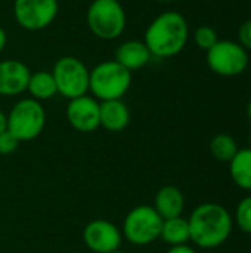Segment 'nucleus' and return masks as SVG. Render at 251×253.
Masks as SVG:
<instances>
[{
  "instance_id": "8",
  "label": "nucleus",
  "mask_w": 251,
  "mask_h": 253,
  "mask_svg": "<svg viewBox=\"0 0 251 253\" xmlns=\"http://www.w3.org/2000/svg\"><path fill=\"white\" fill-rule=\"evenodd\" d=\"M209 68L222 77H235L243 74L249 67V53L238 43L232 40H219L207 50Z\"/></svg>"
},
{
  "instance_id": "16",
  "label": "nucleus",
  "mask_w": 251,
  "mask_h": 253,
  "mask_svg": "<svg viewBox=\"0 0 251 253\" xmlns=\"http://www.w3.org/2000/svg\"><path fill=\"white\" fill-rule=\"evenodd\" d=\"M27 92L30 93V98L41 102V101H47L52 99L53 96L58 95V87L55 83V79L52 76V71H37V73H31L30 80H28V86H27Z\"/></svg>"
},
{
  "instance_id": "15",
  "label": "nucleus",
  "mask_w": 251,
  "mask_h": 253,
  "mask_svg": "<svg viewBox=\"0 0 251 253\" xmlns=\"http://www.w3.org/2000/svg\"><path fill=\"white\" fill-rule=\"evenodd\" d=\"M152 208L163 218V221L182 216L185 209L183 193L175 185H164L157 191Z\"/></svg>"
},
{
  "instance_id": "12",
  "label": "nucleus",
  "mask_w": 251,
  "mask_h": 253,
  "mask_svg": "<svg viewBox=\"0 0 251 253\" xmlns=\"http://www.w3.org/2000/svg\"><path fill=\"white\" fill-rule=\"evenodd\" d=\"M31 71L18 59L0 61V96H18L27 90Z\"/></svg>"
},
{
  "instance_id": "30",
  "label": "nucleus",
  "mask_w": 251,
  "mask_h": 253,
  "mask_svg": "<svg viewBox=\"0 0 251 253\" xmlns=\"http://www.w3.org/2000/svg\"><path fill=\"white\" fill-rule=\"evenodd\" d=\"M250 142H251V135H250Z\"/></svg>"
},
{
  "instance_id": "18",
  "label": "nucleus",
  "mask_w": 251,
  "mask_h": 253,
  "mask_svg": "<svg viewBox=\"0 0 251 253\" xmlns=\"http://www.w3.org/2000/svg\"><path fill=\"white\" fill-rule=\"evenodd\" d=\"M229 172L237 187L244 191H251V147L238 150L235 157L229 162Z\"/></svg>"
},
{
  "instance_id": "3",
  "label": "nucleus",
  "mask_w": 251,
  "mask_h": 253,
  "mask_svg": "<svg viewBox=\"0 0 251 253\" xmlns=\"http://www.w3.org/2000/svg\"><path fill=\"white\" fill-rule=\"evenodd\" d=\"M132 86V73L115 59L104 61L90 70L89 90L99 102L123 99Z\"/></svg>"
},
{
  "instance_id": "4",
  "label": "nucleus",
  "mask_w": 251,
  "mask_h": 253,
  "mask_svg": "<svg viewBox=\"0 0 251 253\" xmlns=\"http://www.w3.org/2000/svg\"><path fill=\"white\" fill-rule=\"evenodd\" d=\"M87 27L101 40L118 39L127 24L126 12L118 0H93L86 13Z\"/></svg>"
},
{
  "instance_id": "11",
  "label": "nucleus",
  "mask_w": 251,
  "mask_h": 253,
  "mask_svg": "<svg viewBox=\"0 0 251 253\" xmlns=\"http://www.w3.org/2000/svg\"><path fill=\"white\" fill-rule=\"evenodd\" d=\"M67 120L77 132L89 133L101 127L99 123V101L93 96L83 95L68 101L65 110Z\"/></svg>"
},
{
  "instance_id": "24",
  "label": "nucleus",
  "mask_w": 251,
  "mask_h": 253,
  "mask_svg": "<svg viewBox=\"0 0 251 253\" xmlns=\"http://www.w3.org/2000/svg\"><path fill=\"white\" fill-rule=\"evenodd\" d=\"M167 253H197V251L189 245H180V246H172Z\"/></svg>"
},
{
  "instance_id": "20",
  "label": "nucleus",
  "mask_w": 251,
  "mask_h": 253,
  "mask_svg": "<svg viewBox=\"0 0 251 253\" xmlns=\"http://www.w3.org/2000/svg\"><path fill=\"white\" fill-rule=\"evenodd\" d=\"M235 222L243 233L251 234V196L244 197L238 203L235 211Z\"/></svg>"
},
{
  "instance_id": "27",
  "label": "nucleus",
  "mask_w": 251,
  "mask_h": 253,
  "mask_svg": "<svg viewBox=\"0 0 251 253\" xmlns=\"http://www.w3.org/2000/svg\"><path fill=\"white\" fill-rule=\"evenodd\" d=\"M247 117H249V120L251 122V96L250 99H249V104H247Z\"/></svg>"
},
{
  "instance_id": "5",
  "label": "nucleus",
  "mask_w": 251,
  "mask_h": 253,
  "mask_svg": "<svg viewBox=\"0 0 251 253\" xmlns=\"http://www.w3.org/2000/svg\"><path fill=\"white\" fill-rule=\"evenodd\" d=\"M46 126V111L41 102L33 98L19 99L7 113V130L19 141L36 139Z\"/></svg>"
},
{
  "instance_id": "19",
  "label": "nucleus",
  "mask_w": 251,
  "mask_h": 253,
  "mask_svg": "<svg viewBox=\"0 0 251 253\" xmlns=\"http://www.w3.org/2000/svg\"><path fill=\"white\" fill-rule=\"evenodd\" d=\"M238 150L240 148L237 145V141L228 133H217L210 141L212 156L222 163H229L235 157Z\"/></svg>"
},
{
  "instance_id": "29",
  "label": "nucleus",
  "mask_w": 251,
  "mask_h": 253,
  "mask_svg": "<svg viewBox=\"0 0 251 253\" xmlns=\"http://www.w3.org/2000/svg\"><path fill=\"white\" fill-rule=\"evenodd\" d=\"M111 253H127V252H124V251H120V249H118V251H114V252H111Z\"/></svg>"
},
{
  "instance_id": "23",
  "label": "nucleus",
  "mask_w": 251,
  "mask_h": 253,
  "mask_svg": "<svg viewBox=\"0 0 251 253\" xmlns=\"http://www.w3.org/2000/svg\"><path fill=\"white\" fill-rule=\"evenodd\" d=\"M238 43L246 50H251V19H247L241 24L238 30Z\"/></svg>"
},
{
  "instance_id": "7",
  "label": "nucleus",
  "mask_w": 251,
  "mask_h": 253,
  "mask_svg": "<svg viewBox=\"0 0 251 253\" xmlns=\"http://www.w3.org/2000/svg\"><path fill=\"white\" fill-rule=\"evenodd\" d=\"M58 93L67 99H74L89 92L90 70L86 64L75 56L59 58L52 70Z\"/></svg>"
},
{
  "instance_id": "22",
  "label": "nucleus",
  "mask_w": 251,
  "mask_h": 253,
  "mask_svg": "<svg viewBox=\"0 0 251 253\" xmlns=\"http://www.w3.org/2000/svg\"><path fill=\"white\" fill-rule=\"evenodd\" d=\"M18 147H19V141L9 130H4L3 133H0V154L1 156L15 153Z\"/></svg>"
},
{
  "instance_id": "21",
  "label": "nucleus",
  "mask_w": 251,
  "mask_h": 253,
  "mask_svg": "<svg viewBox=\"0 0 251 253\" xmlns=\"http://www.w3.org/2000/svg\"><path fill=\"white\" fill-rule=\"evenodd\" d=\"M194 42L200 49L207 52L219 42V37H217V33L215 28H212L209 25H201L194 31Z\"/></svg>"
},
{
  "instance_id": "17",
  "label": "nucleus",
  "mask_w": 251,
  "mask_h": 253,
  "mask_svg": "<svg viewBox=\"0 0 251 253\" xmlns=\"http://www.w3.org/2000/svg\"><path fill=\"white\" fill-rule=\"evenodd\" d=\"M160 239L172 246H180V245H188L191 242V234H189V224L188 219L183 216L172 218V219H164L161 225V233Z\"/></svg>"
},
{
  "instance_id": "25",
  "label": "nucleus",
  "mask_w": 251,
  "mask_h": 253,
  "mask_svg": "<svg viewBox=\"0 0 251 253\" xmlns=\"http://www.w3.org/2000/svg\"><path fill=\"white\" fill-rule=\"evenodd\" d=\"M6 43H7V34H6L4 28H3V27H0V53L4 50Z\"/></svg>"
},
{
  "instance_id": "14",
  "label": "nucleus",
  "mask_w": 251,
  "mask_h": 253,
  "mask_svg": "<svg viewBox=\"0 0 251 253\" xmlns=\"http://www.w3.org/2000/svg\"><path fill=\"white\" fill-rule=\"evenodd\" d=\"M99 123L108 132H121L130 123V110L123 99L99 102Z\"/></svg>"
},
{
  "instance_id": "2",
  "label": "nucleus",
  "mask_w": 251,
  "mask_h": 253,
  "mask_svg": "<svg viewBox=\"0 0 251 253\" xmlns=\"http://www.w3.org/2000/svg\"><path fill=\"white\" fill-rule=\"evenodd\" d=\"M191 242L201 249L222 246L231 236L234 219L229 211L219 203H203L188 218Z\"/></svg>"
},
{
  "instance_id": "13",
  "label": "nucleus",
  "mask_w": 251,
  "mask_h": 253,
  "mask_svg": "<svg viewBox=\"0 0 251 253\" xmlns=\"http://www.w3.org/2000/svg\"><path fill=\"white\" fill-rule=\"evenodd\" d=\"M114 59L132 73L148 65L152 55L143 40H127L115 49Z\"/></svg>"
},
{
  "instance_id": "6",
  "label": "nucleus",
  "mask_w": 251,
  "mask_h": 253,
  "mask_svg": "<svg viewBox=\"0 0 251 253\" xmlns=\"http://www.w3.org/2000/svg\"><path fill=\"white\" fill-rule=\"evenodd\" d=\"M163 218L152 206L139 205L133 208L123 221L121 234L135 246H148L160 239Z\"/></svg>"
},
{
  "instance_id": "28",
  "label": "nucleus",
  "mask_w": 251,
  "mask_h": 253,
  "mask_svg": "<svg viewBox=\"0 0 251 253\" xmlns=\"http://www.w3.org/2000/svg\"><path fill=\"white\" fill-rule=\"evenodd\" d=\"M158 1H163V3H170V1H175V0H158Z\"/></svg>"
},
{
  "instance_id": "10",
  "label": "nucleus",
  "mask_w": 251,
  "mask_h": 253,
  "mask_svg": "<svg viewBox=\"0 0 251 253\" xmlns=\"http://www.w3.org/2000/svg\"><path fill=\"white\" fill-rule=\"evenodd\" d=\"M83 242L93 253H111L120 249L123 234L114 222L93 219L83 230Z\"/></svg>"
},
{
  "instance_id": "26",
  "label": "nucleus",
  "mask_w": 251,
  "mask_h": 253,
  "mask_svg": "<svg viewBox=\"0 0 251 253\" xmlns=\"http://www.w3.org/2000/svg\"><path fill=\"white\" fill-rule=\"evenodd\" d=\"M4 130H7V114L0 110V133H3Z\"/></svg>"
},
{
  "instance_id": "9",
  "label": "nucleus",
  "mask_w": 251,
  "mask_h": 253,
  "mask_svg": "<svg viewBox=\"0 0 251 253\" xmlns=\"http://www.w3.org/2000/svg\"><path fill=\"white\" fill-rule=\"evenodd\" d=\"M58 0H13V16L27 31H40L58 16Z\"/></svg>"
},
{
  "instance_id": "1",
  "label": "nucleus",
  "mask_w": 251,
  "mask_h": 253,
  "mask_svg": "<svg viewBox=\"0 0 251 253\" xmlns=\"http://www.w3.org/2000/svg\"><path fill=\"white\" fill-rule=\"evenodd\" d=\"M189 40V25L185 16L175 10L160 13L148 25L143 43L152 58H172L179 55Z\"/></svg>"
}]
</instances>
